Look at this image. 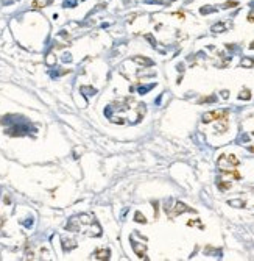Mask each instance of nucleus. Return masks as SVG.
Returning a JSON list of instances; mask_svg holds the SVG:
<instances>
[{
	"instance_id": "nucleus-12",
	"label": "nucleus",
	"mask_w": 254,
	"mask_h": 261,
	"mask_svg": "<svg viewBox=\"0 0 254 261\" xmlns=\"http://www.w3.org/2000/svg\"><path fill=\"white\" fill-rule=\"evenodd\" d=\"M203 102H215V97L214 95L212 97H204V99L200 100V103H203Z\"/></svg>"
},
{
	"instance_id": "nucleus-14",
	"label": "nucleus",
	"mask_w": 254,
	"mask_h": 261,
	"mask_svg": "<svg viewBox=\"0 0 254 261\" xmlns=\"http://www.w3.org/2000/svg\"><path fill=\"white\" fill-rule=\"evenodd\" d=\"M147 39H148V41H150V42H151V44H153V46H154V44H156V42H154V39H153V36H151V35H148V36H147Z\"/></svg>"
},
{
	"instance_id": "nucleus-8",
	"label": "nucleus",
	"mask_w": 254,
	"mask_h": 261,
	"mask_svg": "<svg viewBox=\"0 0 254 261\" xmlns=\"http://www.w3.org/2000/svg\"><path fill=\"white\" fill-rule=\"evenodd\" d=\"M136 221L140 222V224H145V222H147V219L143 217V214L140 213V211H137V213H136Z\"/></svg>"
},
{
	"instance_id": "nucleus-10",
	"label": "nucleus",
	"mask_w": 254,
	"mask_h": 261,
	"mask_svg": "<svg viewBox=\"0 0 254 261\" xmlns=\"http://www.w3.org/2000/svg\"><path fill=\"white\" fill-rule=\"evenodd\" d=\"M242 66H245V67H251V66H254V61H253V59L245 58L243 61H242Z\"/></svg>"
},
{
	"instance_id": "nucleus-3",
	"label": "nucleus",
	"mask_w": 254,
	"mask_h": 261,
	"mask_svg": "<svg viewBox=\"0 0 254 261\" xmlns=\"http://www.w3.org/2000/svg\"><path fill=\"white\" fill-rule=\"evenodd\" d=\"M181 213H193V210H192V208H189V206H187V205H184V203L178 202V203H176V206L173 208V211H172V213H170V211H168L167 214H168L170 217H175V216H178V214H181Z\"/></svg>"
},
{
	"instance_id": "nucleus-13",
	"label": "nucleus",
	"mask_w": 254,
	"mask_h": 261,
	"mask_svg": "<svg viewBox=\"0 0 254 261\" xmlns=\"http://www.w3.org/2000/svg\"><path fill=\"white\" fill-rule=\"evenodd\" d=\"M237 5H239V3H237V2H226V3H224V8H231V7H237Z\"/></svg>"
},
{
	"instance_id": "nucleus-5",
	"label": "nucleus",
	"mask_w": 254,
	"mask_h": 261,
	"mask_svg": "<svg viewBox=\"0 0 254 261\" xmlns=\"http://www.w3.org/2000/svg\"><path fill=\"white\" fill-rule=\"evenodd\" d=\"M134 61H136V63H139V64H143V66H153V61H151V59H148V58L136 56V58H134Z\"/></svg>"
},
{
	"instance_id": "nucleus-4",
	"label": "nucleus",
	"mask_w": 254,
	"mask_h": 261,
	"mask_svg": "<svg viewBox=\"0 0 254 261\" xmlns=\"http://www.w3.org/2000/svg\"><path fill=\"white\" fill-rule=\"evenodd\" d=\"M94 258H95V260H109V250H108V249L95 250V253H94Z\"/></svg>"
},
{
	"instance_id": "nucleus-2",
	"label": "nucleus",
	"mask_w": 254,
	"mask_h": 261,
	"mask_svg": "<svg viewBox=\"0 0 254 261\" xmlns=\"http://www.w3.org/2000/svg\"><path fill=\"white\" fill-rule=\"evenodd\" d=\"M228 117V111L224 110H217V111H211V113H206L203 116V122H212V121H224Z\"/></svg>"
},
{
	"instance_id": "nucleus-15",
	"label": "nucleus",
	"mask_w": 254,
	"mask_h": 261,
	"mask_svg": "<svg viewBox=\"0 0 254 261\" xmlns=\"http://www.w3.org/2000/svg\"><path fill=\"white\" fill-rule=\"evenodd\" d=\"M251 152H254V147H251Z\"/></svg>"
},
{
	"instance_id": "nucleus-11",
	"label": "nucleus",
	"mask_w": 254,
	"mask_h": 261,
	"mask_svg": "<svg viewBox=\"0 0 254 261\" xmlns=\"http://www.w3.org/2000/svg\"><path fill=\"white\" fill-rule=\"evenodd\" d=\"M55 61H56V58L53 56V53H50V55H48V58L45 59V63L48 64V66H53V64H55Z\"/></svg>"
},
{
	"instance_id": "nucleus-1",
	"label": "nucleus",
	"mask_w": 254,
	"mask_h": 261,
	"mask_svg": "<svg viewBox=\"0 0 254 261\" xmlns=\"http://www.w3.org/2000/svg\"><path fill=\"white\" fill-rule=\"evenodd\" d=\"M67 230L76 231V233H86L89 236H98L100 235V227L97 225V222L87 214H80L72 217L70 222L67 224Z\"/></svg>"
},
{
	"instance_id": "nucleus-9",
	"label": "nucleus",
	"mask_w": 254,
	"mask_h": 261,
	"mask_svg": "<svg viewBox=\"0 0 254 261\" xmlns=\"http://www.w3.org/2000/svg\"><path fill=\"white\" fill-rule=\"evenodd\" d=\"M250 97H251V92L245 89V91H242V94L239 95V99H245V100H248Z\"/></svg>"
},
{
	"instance_id": "nucleus-6",
	"label": "nucleus",
	"mask_w": 254,
	"mask_h": 261,
	"mask_svg": "<svg viewBox=\"0 0 254 261\" xmlns=\"http://www.w3.org/2000/svg\"><path fill=\"white\" fill-rule=\"evenodd\" d=\"M228 203L232 205V206H237V208H242V206H245V202H243V200H229Z\"/></svg>"
},
{
	"instance_id": "nucleus-7",
	"label": "nucleus",
	"mask_w": 254,
	"mask_h": 261,
	"mask_svg": "<svg viewBox=\"0 0 254 261\" xmlns=\"http://www.w3.org/2000/svg\"><path fill=\"white\" fill-rule=\"evenodd\" d=\"M224 28H226L224 24H217V25L212 27V31H215V33H220V31H223Z\"/></svg>"
}]
</instances>
